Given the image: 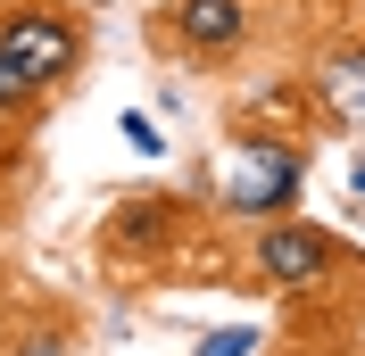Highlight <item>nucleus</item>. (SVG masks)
<instances>
[{"mask_svg":"<svg viewBox=\"0 0 365 356\" xmlns=\"http://www.w3.org/2000/svg\"><path fill=\"white\" fill-rule=\"evenodd\" d=\"M25 125H42V100H34L17 75L0 67V133H25Z\"/></svg>","mask_w":365,"mask_h":356,"instance_id":"nucleus-7","label":"nucleus"},{"mask_svg":"<svg viewBox=\"0 0 365 356\" xmlns=\"http://www.w3.org/2000/svg\"><path fill=\"white\" fill-rule=\"evenodd\" d=\"M0 67L50 108L91 67V9L83 0H0Z\"/></svg>","mask_w":365,"mask_h":356,"instance_id":"nucleus-1","label":"nucleus"},{"mask_svg":"<svg viewBox=\"0 0 365 356\" xmlns=\"http://www.w3.org/2000/svg\"><path fill=\"white\" fill-rule=\"evenodd\" d=\"M182 216H191V207H182V199H166V191L116 199V216L100 224V248H108V257H125V248H133V257H166V241L182 232Z\"/></svg>","mask_w":365,"mask_h":356,"instance_id":"nucleus-5","label":"nucleus"},{"mask_svg":"<svg viewBox=\"0 0 365 356\" xmlns=\"http://www.w3.org/2000/svg\"><path fill=\"white\" fill-rule=\"evenodd\" d=\"M307 91H316V108L332 116L341 133H357V141H365V33H357V42H332V50H324V58H316V83H307Z\"/></svg>","mask_w":365,"mask_h":356,"instance_id":"nucleus-6","label":"nucleus"},{"mask_svg":"<svg viewBox=\"0 0 365 356\" xmlns=\"http://www.w3.org/2000/svg\"><path fill=\"white\" fill-rule=\"evenodd\" d=\"M341 257H349V248L332 241L324 224H307V216H274V224H257V241H250V282H257V290H282V298H299V290L332 282V273H341Z\"/></svg>","mask_w":365,"mask_h":356,"instance_id":"nucleus-4","label":"nucleus"},{"mask_svg":"<svg viewBox=\"0 0 365 356\" xmlns=\"http://www.w3.org/2000/svg\"><path fill=\"white\" fill-rule=\"evenodd\" d=\"M9 356H75V332H67V323H34Z\"/></svg>","mask_w":365,"mask_h":356,"instance_id":"nucleus-9","label":"nucleus"},{"mask_svg":"<svg viewBox=\"0 0 365 356\" xmlns=\"http://www.w3.org/2000/svg\"><path fill=\"white\" fill-rule=\"evenodd\" d=\"M299 191H307V150L282 133L266 141H232V174L216 182V216L232 224H274V216H291Z\"/></svg>","mask_w":365,"mask_h":356,"instance_id":"nucleus-2","label":"nucleus"},{"mask_svg":"<svg viewBox=\"0 0 365 356\" xmlns=\"http://www.w3.org/2000/svg\"><path fill=\"white\" fill-rule=\"evenodd\" d=\"M116 133L133 141V150H141V157H158V150H166V141H158V125H150V116H133V108L116 116Z\"/></svg>","mask_w":365,"mask_h":356,"instance_id":"nucleus-10","label":"nucleus"},{"mask_svg":"<svg viewBox=\"0 0 365 356\" xmlns=\"http://www.w3.org/2000/svg\"><path fill=\"white\" fill-rule=\"evenodd\" d=\"M257 348H266V332H257V323H225V332H207L200 356H257Z\"/></svg>","mask_w":365,"mask_h":356,"instance_id":"nucleus-8","label":"nucleus"},{"mask_svg":"<svg viewBox=\"0 0 365 356\" xmlns=\"http://www.w3.org/2000/svg\"><path fill=\"white\" fill-rule=\"evenodd\" d=\"M257 33V0H175L150 9V50L175 67H225L241 58V42Z\"/></svg>","mask_w":365,"mask_h":356,"instance_id":"nucleus-3","label":"nucleus"}]
</instances>
